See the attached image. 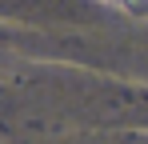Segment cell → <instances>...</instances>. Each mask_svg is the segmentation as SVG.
<instances>
[{
	"label": "cell",
	"instance_id": "6da1fadb",
	"mask_svg": "<svg viewBox=\"0 0 148 144\" xmlns=\"http://www.w3.org/2000/svg\"><path fill=\"white\" fill-rule=\"evenodd\" d=\"M104 4L120 8V12H128V16H136V20H148V0H104Z\"/></svg>",
	"mask_w": 148,
	"mask_h": 144
}]
</instances>
